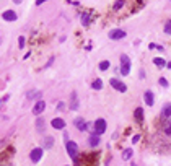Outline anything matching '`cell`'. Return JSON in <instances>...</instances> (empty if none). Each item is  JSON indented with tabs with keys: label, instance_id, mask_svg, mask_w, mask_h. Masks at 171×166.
<instances>
[{
	"label": "cell",
	"instance_id": "cell-1",
	"mask_svg": "<svg viewBox=\"0 0 171 166\" xmlns=\"http://www.w3.org/2000/svg\"><path fill=\"white\" fill-rule=\"evenodd\" d=\"M119 70H121L122 75H129V72H130V59L127 57L126 54L121 55V67H119Z\"/></svg>",
	"mask_w": 171,
	"mask_h": 166
},
{
	"label": "cell",
	"instance_id": "cell-2",
	"mask_svg": "<svg viewBox=\"0 0 171 166\" xmlns=\"http://www.w3.org/2000/svg\"><path fill=\"white\" fill-rule=\"evenodd\" d=\"M65 148H67V153L70 155V158L72 160H77V156H78V147L75 142L72 140H69L67 143H65Z\"/></svg>",
	"mask_w": 171,
	"mask_h": 166
},
{
	"label": "cell",
	"instance_id": "cell-3",
	"mask_svg": "<svg viewBox=\"0 0 171 166\" xmlns=\"http://www.w3.org/2000/svg\"><path fill=\"white\" fill-rule=\"evenodd\" d=\"M109 85H111L114 90H117V91H122V93L127 91V87L122 82H119L117 78H111V80H109Z\"/></svg>",
	"mask_w": 171,
	"mask_h": 166
},
{
	"label": "cell",
	"instance_id": "cell-4",
	"mask_svg": "<svg viewBox=\"0 0 171 166\" xmlns=\"http://www.w3.org/2000/svg\"><path fill=\"white\" fill-rule=\"evenodd\" d=\"M126 37V31L124 30H112L109 31V39L112 41H119V39H124Z\"/></svg>",
	"mask_w": 171,
	"mask_h": 166
},
{
	"label": "cell",
	"instance_id": "cell-5",
	"mask_svg": "<svg viewBox=\"0 0 171 166\" xmlns=\"http://www.w3.org/2000/svg\"><path fill=\"white\" fill-rule=\"evenodd\" d=\"M104 130H106V121H104V119H98L96 122H94V134L101 135Z\"/></svg>",
	"mask_w": 171,
	"mask_h": 166
},
{
	"label": "cell",
	"instance_id": "cell-6",
	"mask_svg": "<svg viewBox=\"0 0 171 166\" xmlns=\"http://www.w3.org/2000/svg\"><path fill=\"white\" fill-rule=\"evenodd\" d=\"M46 109V103H44V99H37V103L34 104V108H33V114H36V116H39L42 111Z\"/></svg>",
	"mask_w": 171,
	"mask_h": 166
},
{
	"label": "cell",
	"instance_id": "cell-7",
	"mask_svg": "<svg viewBox=\"0 0 171 166\" xmlns=\"http://www.w3.org/2000/svg\"><path fill=\"white\" fill-rule=\"evenodd\" d=\"M41 156H42V148H34V150H31L30 158H31L33 163H37V161L41 160Z\"/></svg>",
	"mask_w": 171,
	"mask_h": 166
},
{
	"label": "cell",
	"instance_id": "cell-8",
	"mask_svg": "<svg viewBox=\"0 0 171 166\" xmlns=\"http://www.w3.org/2000/svg\"><path fill=\"white\" fill-rule=\"evenodd\" d=\"M2 18H3L5 21H15L18 16H16V13L13 12V10H5V12L2 13Z\"/></svg>",
	"mask_w": 171,
	"mask_h": 166
},
{
	"label": "cell",
	"instance_id": "cell-9",
	"mask_svg": "<svg viewBox=\"0 0 171 166\" xmlns=\"http://www.w3.org/2000/svg\"><path fill=\"white\" fill-rule=\"evenodd\" d=\"M51 125L54 127L55 130H62L64 127H65V122H64V119H60V117H55V119H52Z\"/></svg>",
	"mask_w": 171,
	"mask_h": 166
},
{
	"label": "cell",
	"instance_id": "cell-10",
	"mask_svg": "<svg viewBox=\"0 0 171 166\" xmlns=\"http://www.w3.org/2000/svg\"><path fill=\"white\" fill-rule=\"evenodd\" d=\"M73 124L78 130H87V122L83 121V117H77V119L73 121Z\"/></svg>",
	"mask_w": 171,
	"mask_h": 166
},
{
	"label": "cell",
	"instance_id": "cell-11",
	"mask_svg": "<svg viewBox=\"0 0 171 166\" xmlns=\"http://www.w3.org/2000/svg\"><path fill=\"white\" fill-rule=\"evenodd\" d=\"M144 98H145V103L148 104V106H153V93H151V91H145Z\"/></svg>",
	"mask_w": 171,
	"mask_h": 166
},
{
	"label": "cell",
	"instance_id": "cell-12",
	"mask_svg": "<svg viewBox=\"0 0 171 166\" xmlns=\"http://www.w3.org/2000/svg\"><path fill=\"white\" fill-rule=\"evenodd\" d=\"M70 109H78V99H77V93H72V103H70Z\"/></svg>",
	"mask_w": 171,
	"mask_h": 166
},
{
	"label": "cell",
	"instance_id": "cell-13",
	"mask_svg": "<svg viewBox=\"0 0 171 166\" xmlns=\"http://www.w3.org/2000/svg\"><path fill=\"white\" fill-rule=\"evenodd\" d=\"M134 114H135V119L139 121V122H142V121H144V109H142V108H137Z\"/></svg>",
	"mask_w": 171,
	"mask_h": 166
},
{
	"label": "cell",
	"instance_id": "cell-14",
	"mask_svg": "<svg viewBox=\"0 0 171 166\" xmlns=\"http://www.w3.org/2000/svg\"><path fill=\"white\" fill-rule=\"evenodd\" d=\"M90 145H91V147H98L99 145V135L93 134L91 137H90Z\"/></svg>",
	"mask_w": 171,
	"mask_h": 166
},
{
	"label": "cell",
	"instance_id": "cell-15",
	"mask_svg": "<svg viewBox=\"0 0 171 166\" xmlns=\"http://www.w3.org/2000/svg\"><path fill=\"white\" fill-rule=\"evenodd\" d=\"M52 145H54V139H52V137H47L46 140H42V147H44V148H51Z\"/></svg>",
	"mask_w": 171,
	"mask_h": 166
},
{
	"label": "cell",
	"instance_id": "cell-16",
	"mask_svg": "<svg viewBox=\"0 0 171 166\" xmlns=\"http://www.w3.org/2000/svg\"><path fill=\"white\" fill-rule=\"evenodd\" d=\"M161 114H163L165 117H169L171 116V104H166V106H163V109H161Z\"/></svg>",
	"mask_w": 171,
	"mask_h": 166
},
{
	"label": "cell",
	"instance_id": "cell-17",
	"mask_svg": "<svg viewBox=\"0 0 171 166\" xmlns=\"http://www.w3.org/2000/svg\"><path fill=\"white\" fill-rule=\"evenodd\" d=\"M153 64L156 65V67H166V60H163L161 57H156V59H153Z\"/></svg>",
	"mask_w": 171,
	"mask_h": 166
},
{
	"label": "cell",
	"instance_id": "cell-18",
	"mask_svg": "<svg viewBox=\"0 0 171 166\" xmlns=\"http://www.w3.org/2000/svg\"><path fill=\"white\" fill-rule=\"evenodd\" d=\"M101 87H103V82H101L99 78H96V80L91 83V88H93V90H101Z\"/></svg>",
	"mask_w": 171,
	"mask_h": 166
},
{
	"label": "cell",
	"instance_id": "cell-19",
	"mask_svg": "<svg viewBox=\"0 0 171 166\" xmlns=\"http://www.w3.org/2000/svg\"><path fill=\"white\" fill-rule=\"evenodd\" d=\"M109 65H111L109 60H101V64H99V70H108Z\"/></svg>",
	"mask_w": 171,
	"mask_h": 166
},
{
	"label": "cell",
	"instance_id": "cell-20",
	"mask_svg": "<svg viewBox=\"0 0 171 166\" xmlns=\"http://www.w3.org/2000/svg\"><path fill=\"white\" fill-rule=\"evenodd\" d=\"M36 125H37V132H42L44 130V119H37Z\"/></svg>",
	"mask_w": 171,
	"mask_h": 166
},
{
	"label": "cell",
	"instance_id": "cell-21",
	"mask_svg": "<svg viewBox=\"0 0 171 166\" xmlns=\"http://www.w3.org/2000/svg\"><path fill=\"white\" fill-rule=\"evenodd\" d=\"M130 156H132V150H130V148L124 150V153H122V158H124V160H130Z\"/></svg>",
	"mask_w": 171,
	"mask_h": 166
},
{
	"label": "cell",
	"instance_id": "cell-22",
	"mask_svg": "<svg viewBox=\"0 0 171 166\" xmlns=\"http://www.w3.org/2000/svg\"><path fill=\"white\" fill-rule=\"evenodd\" d=\"M163 30H165L166 34H171V20L165 23V28H163Z\"/></svg>",
	"mask_w": 171,
	"mask_h": 166
},
{
	"label": "cell",
	"instance_id": "cell-23",
	"mask_svg": "<svg viewBox=\"0 0 171 166\" xmlns=\"http://www.w3.org/2000/svg\"><path fill=\"white\" fill-rule=\"evenodd\" d=\"M82 23H83V25H90V15L85 13V15L82 16Z\"/></svg>",
	"mask_w": 171,
	"mask_h": 166
},
{
	"label": "cell",
	"instance_id": "cell-24",
	"mask_svg": "<svg viewBox=\"0 0 171 166\" xmlns=\"http://www.w3.org/2000/svg\"><path fill=\"white\" fill-rule=\"evenodd\" d=\"M122 5H124V0H117V2L114 3V10H119Z\"/></svg>",
	"mask_w": 171,
	"mask_h": 166
},
{
	"label": "cell",
	"instance_id": "cell-25",
	"mask_svg": "<svg viewBox=\"0 0 171 166\" xmlns=\"http://www.w3.org/2000/svg\"><path fill=\"white\" fill-rule=\"evenodd\" d=\"M160 85H161V87H165V88H168V80L161 77V78H160Z\"/></svg>",
	"mask_w": 171,
	"mask_h": 166
},
{
	"label": "cell",
	"instance_id": "cell-26",
	"mask_svg": "<svg viewBox=\"0 0 171 166\" xmlns=\"http://www.w3.org/2000/svg\"><path fill=\"white\" fill-rule=\"evenodd\" d=\"M139 140H140V135H134V137H132V142H134V143H137Z\"/></svg>",
	"mask_w": 171,
	"mask_h": 166
},
{
	"label": "cell",
	"instance_id": "cell-27",
	"mask_svg": "<svg viewBox=\"0 0 171 166\" xmlns=\"http://www.w3.org/2000/svg\"><path fill=\"white\" fill-rule=\"evenodd\" d=\"M18 41H20V47L25 46V37H23V36H20V39H18Z\"/></svg>",
	"mask_w": 171,
	"mask_h": 166
},
{
	"label": "cell",
	"instance_id": "cell-28",
	"mask_svg": "<svg viewBox=\"0 0 171 166\" xmlns=\"http://www.w3.org/2000/svg\"><path fill=\"white\" fill-rule=\"evenodd\" d=\"M165 132H166V135H171V124H169L168 127H166V130H165Z\"/></svg>",
	"mask_w": 171,
	"mask_h": 166
},
{
	"label": "cell",
	"instance_id": "cell-29",
	"mask_svg": "<svg viewBox=\"0 0 171 166\" xmlns=\"http://www.w3.org/2000/svg\"><path fill=\"white\" fill-rule=\"evenodd\" d=\"M44 2H47V0H36V5H42Z\"/></svg>",
	"mask_w": 171,
	"mask_h": 166
},
{
	"label": "cell",
	"instance_id": "cell-30",
	"mask_svg": "<svg viewBox=\"0 0 171 166\" xmlns=\"http://www.w3.org/2000/svg\"><path fill=\"white\" fill-rule=\"evenodd\" d=\"M13 2H15V3H21L23 0H13Z\"/></svg>",
	"mask_w": 171,
	"mask_h": 166
},
{
	"label": "cell",
	"instance_id": "cell-31",
	"mask_svg": "<svg viewBox=\"0 0 171 166\" xmlns=\"http://www.w3.org/2000/svg\"><path fill=\"white\" fill-rule=\"evenodd\" d=\"M166 67H168V69H171V62H168V64H166Z\"/></svg>",
	"mask_w": 171,
	"mask_h": 166
},
{
	"label": "cell",
	"instance_id": "cell-32",
	"mask_svg": "<svg viewBox=\"0 0 171 166\" xmlns=\"http://www.w3.org/2000/svg\"><path fill=\"white\" fill-rule=\"evenodd\" d=\"M132 166H137V164H135V163H134V164H132Z\"/></svg>",
	"mask_w": 171,
	"mask_h": 166
}]
</instances>
